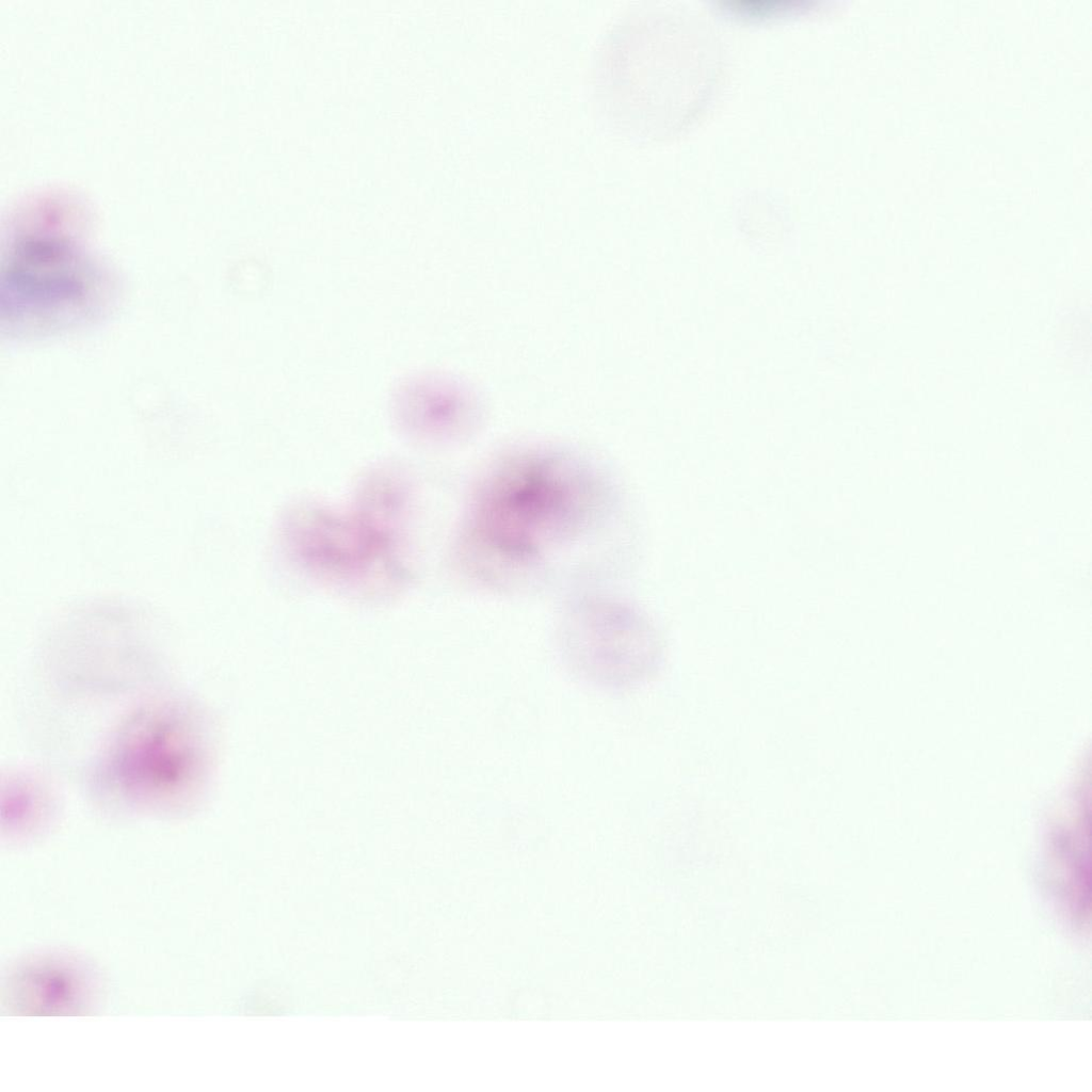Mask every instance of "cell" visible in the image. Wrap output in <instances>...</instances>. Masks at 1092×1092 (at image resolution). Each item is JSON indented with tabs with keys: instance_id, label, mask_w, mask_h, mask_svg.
<instances>
[{
	"instance_id": "1",
	"label": "cell",
	"mask_w": 1092,
	"mask_h": 1092,
	"mask_svg": "<svg viewBox=\"0 0 1092 1092\" xmlns=\"http://www.w3.org/2000/svg\"><path fill=\"white\" fill-rule=\"evenodd\" d=\"M605 495L593 470L561 453L508 456L473 492L461 535L462 562L496 587L530 578L551 556L593 532Z\"/></svg>"
},
{
	"instance_id": "2",
	"label": "cell",
	"mask_w": 1092,
	"mask_h": 1092,
	"mask_svg": "<svg viewBox=\"0 0 1092 1092\" xmlns=\"http://www.w3.org/2000/svg\"><path fill=\"white\" fill-rule=\"evenodd\" d=\"M95 279L70 242L46 236L21 239L11 251L3 275L10 321L50 328L74 320L94 298Z\"/></svg>"
},
{
	"instance_id": "3",
	"label": "cell",
	"mask_w": 1092,
	"mask_h": 1092,
	"mask_svg": "<svg viewBox=\"0 0 1092 1092\" xmlns=\"http://www.w3.org/2000/svg\"><path fill=\"white\" fill-rule=\"evenodd\" d=\"M564 628L561 646L571 672L606 690L635 687L657 669L658 638L649 623L628 608L592 605Z\"/></svg>"
},
{
	"instance_id": "4",
	"label": "cell",
	"mask_w": 1092,
	"mask_h": 1092,
	"mask_svg": "<svg viewBox=\"0 0 1092 1092\" xmlns=\"http://www.w3.org/2000/svg\"><path fill=\"white\" fill-rule=\"evenodd\" d=\"M395 422L420 436L452 434L466 421L468 405L462 389L435 375L417 374L400 382L390 398Z\"/></svg>"
}]
</instances>
